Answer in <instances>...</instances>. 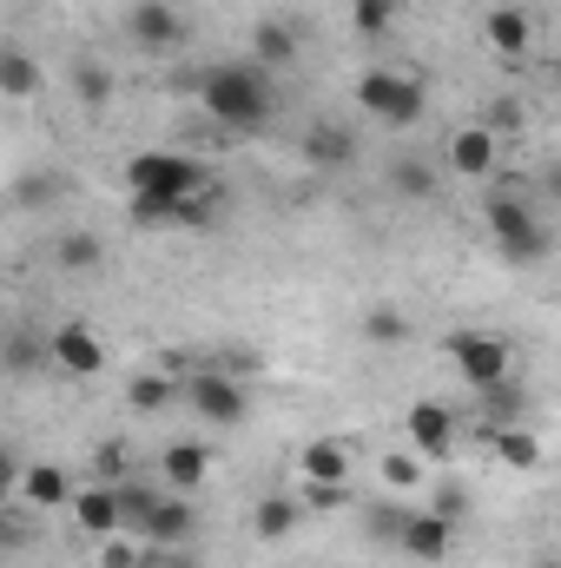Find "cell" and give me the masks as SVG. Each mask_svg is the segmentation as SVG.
Instances as JSON below:
<instances>
[{
    "mask_svg": "<svg viewBox=\"0 0 561 568\" xmlns=\"http://www.w3.org/2000/svg\"><path fill=\"white\" fill-rule=\"evenodd\" d=\"M198 106L225 133H265L272 113H278V93H272L265 67H205L198 73Z\"/></svg>",
    "mask_w": 561,
    "mask_h": 568,
    "instance_id": "cell-1",
    "label": "cell"
},
{
    "mask_svg": "<svg viewBox=\"0 0 561 568\" xmlns=\"http://www.w3.org/2000/svg\"><path fill=\"white\" fill-rule=\"evenodd\" d=\"M126 185H133V199H192L212 185V172L192 152H133Z\"/></svg>",
    "mask_w": 561,
    "mask_h": 568,
    "instance_id": "cell-2",
    "label": "cell"
},
{
    "mask_svg": "<svg viewBox=\"0 0 561 568\" xmlns=\"http://www.w3.org/2000/svg\"><path fill=\"white\" fill-rule=\"evenodd\" d=\"M357 106H364L377 126H417L429 100H422L417 73H404V67H370V73L357 80Z\"/></svg>",
    "mask_w": 561,
    "mask_h": 568,
    "instance_id": "cell-3",
    "label": "cell"
},
{
    "mask_svg": "<svg viewBox=\"0 0 561 568\" xmlns=\"http://www.w3.org/2000/svg\"><path fill=\"white\" fill-rule=\"evenodd\" d=\"M489 232H496V252L509 265H542L549 258V225L516 199V192H496L489 199Z\"/></svg>",
    "mask_w": 561,
    "mask_h": 568,
    "instance_id": "cell-4",
    "label": "cell"
},
{
    "mask_svg": "<svg viewBox=\"0 0 561 568\" xmlns=\"http://www.w3.org/2000/svg\"><path fill=\"white\" fill-rule=\"evenodd\" d=\"M178 397H185L205 424H218V429H232V424L252 417V390H245L238 377H225V371H198V377H185Z\"/></svg>",
    "mask_w": 561,
    "mask_h": 568,
    "instance_id": "cell-5",
    "label": "cell"
},
{
    "mask_svg": "<svg viewBox=\"0 0 561 568\" xmlns=\"http://www.w3.org/2000/svg\"><path fill=\"white\" fill-rule=\"evenodd\" d=\"M449 364H456V377L469 390H482V384H502L516 357H509V337H496V331H456L449 337Z\"/></svg>",
    "mask_w": 561,
    "mask_h": 568,
    "instance_id": "cell-6",
    "label": "cell"
},
{
    "mask_svg": "<svg viewBox=\"0 0 561 568\" xmlns=\"http://www.w3.org/2000/svg\"><path fill=\"white\" fill-rule=\"evenodd\" d=\"M126 33H133V47H145V53H172V47H185V13L172 0H133Z\"/></svg>",
    "mask_w": 561,
    "mask_h": 568,
    "instance_id": "cell-7",
    "label": "cell"
},
{
    "mask_svg": "<svg viewBox=\"0 0 561 568\" xmlns=\"http://www.w3.org/2000/svg\"><path fill=\"white\" fill-rule=\"evenodd\" d=\"M192 536H198V509H192V496H159L152 516H145V529H140L145 549H178V542H192Z\"/></svg>",
    "mask_w": 561,
    "mask_h": 568,
    "instance_id": "cell-8",
    "label": "cell"
},
{
    "mask_svg": "<svg viewBox=\"0 0 561 568\" xmlns=\"http://www.w3.org/2000/svg\"><path fill=\"white\" fill-rule=\"evenodd\" d=\"M449 549H456V523H442L436 509H410V516H404L397 556H410V562H442Z\"/></svg>",
    "mask_w": 561,
    "mask_h": 568,
    "instance_id": "cell-9",
    "label": "cell"
},
{
    "mask_svg": "<svg viewBox=\"0 0 561 568\" xmlns=\"http://www.w3.org/2000/svg\"><path fill=\"white\" fill-rule=\"evenodd\" d=\"M47 357H53L60 371H73V377H100L106 344L93 337V324H60V331L47 337Z\"/></svg>",
    "mask_w": 561,
    "mask_h": 568,
    "instance_id": "cell-10",
    "label": "cell"
},
{
    "mask_svg": "<svg viewBox=\"0 0 561 568\" xmlns=\"http://www.w3.org/2000/svg\"><path fill=\"white\" fill-rule=\"evenodd\" d=\"M404 443H410L417 456H449V449H456V410H442V404H410Z\"/></svg>",
    "mask_w": 561,
    "mask_h": 568,
    "instance_id": "cell-11",
    "label": "cell"
},
{
    "mask_svg": "<svg viewBox=\"0 0 561 568\" xmlns=\"http://www.w3.org/2000/svg\"><path fill=\"white\" fill-rule=\"evenodd\" d=\"M205 469H212V449H205V443H165V456H159L165 496H198Z\"/></svg>",
    "mask_w": 561,
    "mask_h": 568,
    "instance_id": "cell-12",
    "label": "cell"
},
{
    "mask_svg": "<svg viewBox=\"0 0 561 568\" xmlns=\"http://www.w3.org/2000/svg\"><path fill=\"white\" fill-rule=\"evenodd\" d=\"M304 159H310L317 172H344V165L357 159V133L337 126V120H310V126H304Z\"/></svg>",
    "mask_w": 561,
    "mask_h": 568,
    "instance_id": "cell-13",
    "label": "cell"
},
{
    "mask_svg": "<svg viewBox=\"0 0 561 568\" xmlns=\"http://www.w3.org/2000/svg\"><path fill=\"white\" fill-rule=\"evenodd\" d=\"M350 456H357V443H344V436H317V443H304L297 476H304V483H350Z\"/></svg>",
    "mask_w": 561,
    "mask_h": 568,
    "instance_id": "cell-14",
    "label": "cell"
},
{
    "mask_svg": "<svg viewBox=\"0 0 561 568\" xmlns=\"http://www.w3.org/2000/svg\"><path fill=\"white\" fill-rule=\"evenodd\" d=\"M20 503L33 516L40 509H60V503H73V476L60 463H20Z\"/></svg>",
    "mask_w": 561,
    "mask_h": 568,
    "instance_id": "cell-15",
    "label": "cell"
},
{
    "mask_svg": "<svg viewBox=\"0 0 561 568\" xmlns=\"http://www.w3.org/2000/svg\"><path fill=\"white\" fill-rule=\"evenodd\" d=\"M482 33H489V47H496V53L522 60V53H529V40H536V20H529V13H522L516 0H502V7H489Z\"/></svg>",
    "mask_w": 561,
    "mask_h": 568,
    "instance_id": "cell-16",
    "label": "cell"
},
{
    "mask_svg": "<svg viewBox=\"0 0 561 568\" xmlns=\"http://www.w3.org/2000/svg\"><path fill=\"white\" fill-rule=\"evenodd\" d=\"M73 523L86 529V536H120V503H113V483H86V489H73Z\"/></svg>",
    "mask_w": 561,
    "mask_h": 568,
    "instance_id": "cell-17",
    "label": "cell"
},
{
    "mask_svg": "<svg viewBox=\"0 0 561 568\" xmlns=\"http://www.w3.org/2000/svg\"><path fill=\"white\" fill-rule=\"evenodd\" d=\"M449 165H456V179H489V172H496V133H482V126H456V140H449Z\"/></svg>",
    "mask_w": 561,
    "mask_h": 568,
    "instance_id": "cell-18",
    "label": "cell"
},
{
    "mask_svg": "<svg viewBox=\"0 0 561 568\" xmlns=\"http://www.w3.org/2000/svg\"><path fill=\"white\" fill-rule=\"evenodd\" d=\"M357 337H364L370 351H404V344H410V311H404V304H370L364 324H357Z\"/></svg>",
    "mask_w": 561,
    "mask_h": 568,
    "instance_id": "cell-19",
    "label": "cell"
},
{
    "mask_svg": "<svg viewBox=\"0 0 561 568\" xmlns=\"http://www.w3.org/2000/svg\"><path fill=\"white\" fill-rule=\"evenodd\" d=\"M297 60V27H284V20H258L252 27V67H265V73H278Z\"/></svg>",
    "mask_w": 561,
    "mask_h": 568,
    "instance_id": "cell-20",
    "label": "cell"
},
{
    "mask_svg": "<svg viewBox=\"0 0 561 568\" xmlns=\"http://www.w3.org/2000/svg\"><path fill=\"white\" fill-rule=\"evenodd\" d=\"M357 516H364V542L370 549H397V536H404V496H384V503H357Z\"/></svg>",
    "mask_w": 561,
    "mask_h": 568,
    "instance_id": "cell-21",
    "label": "cell"
},
{
    "mask_svg": "<svg viewBox=\"0 0 561 568\" xmlns=\"http://www.w3.org/2000/svg\"><path fill=\"white\" fill-rule=\"evenodd\" d=\"M40 87H47L40 60L20 53V47H0V93H7V100H40Z\"/></svg>",
    "mask_w": 561,
    "mask_h": 568,
    "instance_id": "cell-22",
    "label": "cell"
},
{
    "mask_svg": "<svg viewBox=\"0 0 561 568\" xmlns=\"http://www.w3.org/2000/svg\"><path fill=\"white\" fill-rule=\"evenodd\" d=\"M290 496H297V509H304V516L357 509V489H350V483H304V476H297V489H290Z\"/></svg>",
    "mask_w": 561,
    "mask_h": 568,
    "instance_id": "cell-23",
    "label": "cell"
},
{
    "mask_svg": "<svg viewBox=\"0 0 561 568\" xmlns=\"http://www.w3.org/2000/svg\"><path fill=\"white\" fill-rule=\"evenodd\" d=\"M297 523H304L297 496H258V509H252V529H258L265 542H284V536H290Z\"/></svg>",
    "mask_w": 561,
    "mask_h": 568,
    "instance_id": "cell-24",
    "label": "cell"
},
{
    "mask_svg": "<svg viewBox=\"0 0 561 568\" xmlns=\"http://www.w3.org/2000/svg\"><path fill=\"white\" fill-rule=\"evenodd\" d=\"M482 410H489V424H496V429H509V424H522L529 397H522V384H516V377H502V384H482Z\"/></svg>",
    "mask_w": 561,
    "mask_h": 568,
    "instance_id": "cell-25",
    "label": "cell"
},
{
    "mask_svg": "<svg viewBox=\"0 0 561 568\" xmlns=\"http://www.w3.org/2000/svg\"><path fill=\"white\" fill-rule=\"evenodd\" d=\"M397 20H404V0H350V27L364 40H384Z\"/></svg>",
    "mask_w": 561,
    "mask_h": 568,
    "instance_id": "cell-26",
    "label": "cell"
},
{
    "mask_svg": "<svg viewBox=\"0 0 561 568\" xmlns=\"http://www.w3.org/2000/svg\"><path fill=\"white\" fill-rule=\"evenodd\" d=\"M496 456L509 469H542V443H536V429H522V424L496 429Z\"/></svg>",
    "mask_w": 561,
    "mask_h": 568,
    "instance_id": "cell-27",
    "label": "cell"
},
{
    "mask_svg": "<svg viewBox=\"0 0 561 568\" xmlns=\"http://www.w3.org/2000/svg\"><path fill=\"white\" fill-rule=\"evenodd\" d=\"M390 192L397 199H436V165L429 159H397L390 165Z\"/></svg>",
    "mask_w": 561,
    "mask_h": 568,
    "instance_id": "cell-28",
    "label": "cell"
},
{
    "mask_svg": "<svg viewBox=\"0 0 561 568\" xmlns=\"http://www.w3.org/2000/svg\"><path fill=\"white\" fill-rule=\"evenodd\" d=\"M113 503H120V529L140 536L145 516H152V503H159V489H145V483H113Z\"/></svg>",
    "mask_w": 561,
    "mask_h": 568,
    "instance_id": "cell-29",
    "label": "cell"
},
{
    "mask_svg": "<svg viewBox=\"0 0 561 568\" xmlns=\"http://www.w3.org/2000/svg\"><path fill=\"white\" fill-rule=\"evenodd\" d=\"M172 397H178V384H172L165 371H145V377H133V390H126V404L145 410V417H152V410H165Z\"/></svg>",
    "mask_w": 561,
    "mask_h": 568,
    "instance_id": "cell-30",
    "label": "cell"
},
{
    "mask_svg": "<svg viewBox=\"0 0 561 568\" xmlns=\"http://www.w3.org/2000/svg\"><path fill=\"white\" fill-rule=\"evenodd\" d=\"M73 100H80V106H106V100H113V73H106L100 60H80V67H73Z\"/></svg>",
    "mask_w": 561,
    "mask_h": 568,
    "instance_id": "cell-31",
    "label": "cell"
},
{
    "mask_svg": "<svg viewBox=\"0 0 561 568\" xmlns=\"http://www.w3.org/2000/svg\"><path fill=\"white\" fill-rule=\"evenodd\" d=\"M53 258H60L67 272H93V265H100L106 252H100V239H93V232H67V239L53 245Z\"/></svg>",
    "mask_w": 561,
    "mask_h": 568,
    "instance_id": "cell-32",
    "label": "cell"
},
{
    "mask_svg": "<svg viewBox=\"0 0 561 568\" xmlns=\"http://www.w3.org/2000/svg\"><path fill=\"white\" fill-rule=\"evenodd\" d=\"M384 483H390V489H417L422 483L417 449H390V456H384Z\"/></svg>",
    "mask_w": 561,
    "mask_h": 568,
    "instance_id": "cell-33",
    "label": "cell"
},
{
    "mask_svg": "<svg viewBox=\"0 0 561 568\" xmlns=\"http://www.w3.org/2000/svg\"><path fill=\"white\" fill-rule=\"evenodd\" d=\"M27 542H33V516H20V509L0 503V556H13V549H27Z\"/></svg>",
    "mask_w": 561,
    "mask_h": 568,
    "instance_id": "cell-34",
    "label": "cell"
},
{
    "mask_svg": "<svg viewBox=\"0 0 561 568\" xmlns=\"http://www.w3.org/2000/svg\"><path fill=\"white\" fill-rule=\"evenodd\" d=\"M522 120H529L522 100H496V106L482 113V133H522Z\"/></svg>",
    "mask_w": 561,
    "mask_h": 568,
    "instance_id": "cell-35",
    "label": "cell"
},
{
    "mask_svg": "<svg viewBox=\"0 0 561 568\" xmlns=\"http://www.w3.org/2000/svg\"><path fill=\"white\" fill-rule=\"evenodd\" d=\"M100 568H140V542L133 536H106L100 542Z\"/></svg>",
    "mask_w": 561,
    "mask_h": 568,
    "instance_id": "cell-36",
    "label": "cell"
},
{
    "mask_svg": "<svg viewBox=\"0 0 561 568\" xmlns=\"http://www.w3.org/2000/svg\"><path fill=\"white\" fill-rule=\"evenodd\" d=\"M40 357H47V344H27V331H13V344H7V364H13V371H33Z\"/></svg>",
    "mask_w": 561,
    "mask_h": 568,
    "instance_id": "cell-37",
    "label": "cell"
},
{
    "mask_svg": "<svg viewBox=\"0 0 561 568\" xmlns=\"http://www.w3.org/2000/svg\"><path fill=\"white\" fill-rule=\"evenodd\" d=\"M429 509H436V516H442V523H462V509H469V503H462V489H456V483H442V489H436V503H429Z\"/></svg>",
    "mask_w": 561,
    "mask_h": 568,
    "instance_id": "cell-38",
    "label": "cell"
},
{
    "mask_svg": "<svg viewBox=\"0 0 561 568\" xmlns=\"http://www.w3.org/2000/svg\"><path fill=\"white\" fill-rule=\"evenodd\" d=\"M13 489H20V456L0 443V503H13Z\"/></svg>",
    "mask_w": 561,
    "mask_h": 568,
    "instance_id": "cell-39",
    "label": "cell"
},
{
    "mask_svg": "<svg viewBox=\"0 0 561 568\" xmlns=\"http://www.w3.org/2000/svg\"><path fill=\"white\" fill-rule=\"evenodd\" d=\"M140 568H172V562H159V556H140Z\"/></svg>",
    "mask_w": 561,
    "mask_h": 568,
    "instance_id": "cell-40",
    "label": "cell"
},
{
    "mask_svg": "<svg viewBox=\"0 0 561 568\" xmlns=\"http://www.w3.org/2000/svg\"><path fill=\"white\" fill-rule=\"evenodd\" d=\"M536 568H561V562H555V556H542V562H536Z\"/></svg>",
    "mask_w": 561,
    "mask_h": 568,
    "instance_id": "cell-41",
    "label": "cell"
}]
</instances>
